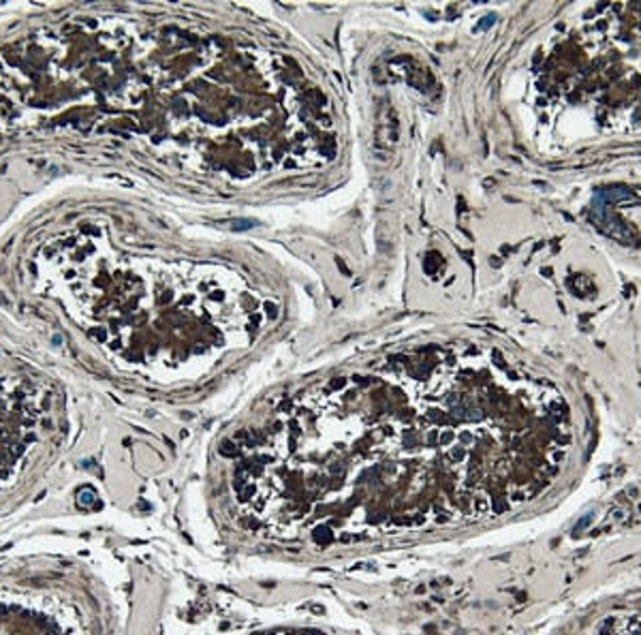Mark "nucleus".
Returning <instances> with one entry per match:
<instances>
[{
    "label": "nucleus",
    "instance_id": "nucleus-1",
    "mask_svg": "<svg viewBox=\"0 0 641 635\" xmlns=\"http://www.w3.org/2000/svg\"><path fill=\"white\" fill-rule=\"evenodd\" d=\"M539 404L490 358L344 377L238 440L236 533L280 550L355 548L498 518L537 499Z\"/></svg>",
    "mask_w": 641,
    "mask_h": 635
},
{
    "label": "nucleus",
    "instance_id": "nucleus-2",
    "mask_svg": "<svg viewBox=\"0 0 641 635\" xmlns=\"http://www.w3.org/2000/svg\"><path fill=\"white\" fill-rule=\"evenodd\" d=\"M599 635H641V616H625L620 621H607Z\"/></svg>",
    "mask_w": 641,
    "mask_h": 635
}]
</instances>
